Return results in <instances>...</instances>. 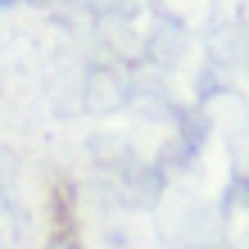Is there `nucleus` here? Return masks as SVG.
Segmentation results:
<instances>
[{"mask_svg": "<svg viewBox=\"0 0 249 249\" xmlns=\"http://www.w3.org/2000/svg\"><path fill=\"white\" fill-rule=\"evenodd\" d=\"M72 249H77V245H72Z\"/></svg>", "mask_w": 249, "mask_h": 249, "instance_id": "nucleus-2", "label": "nucleus"}, {"mask_svg": "<svg viewBox=\"0 0 249 249\" xmlns=\"http://www.w3.org/2000/svg\"><path fill=\"white\" fill-rule=\"evenodd\" d=\"M0 5H5V0H0Z\"/></svg>", "mask_w": 249, "mask_h": 249, "instance_id": "nucleus-1", "label": "nucleus"}]
</instances>
